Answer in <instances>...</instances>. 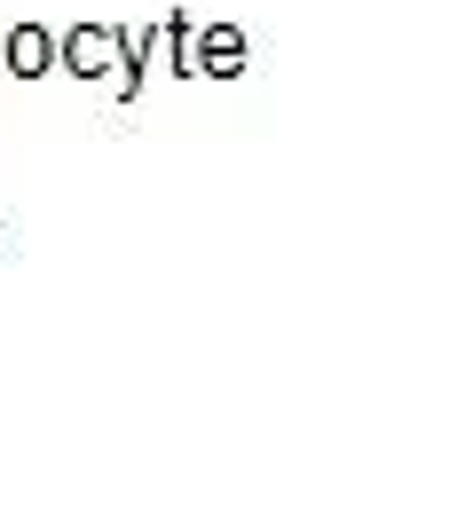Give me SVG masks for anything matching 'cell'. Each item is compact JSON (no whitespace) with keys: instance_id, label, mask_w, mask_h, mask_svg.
<instances>
[{"instance_id":"1","label":"cell","mask_w":473,"mask_h":512,"mask_svg":"<svg viewBox=\"0 0 473 512\" xmlns=\"http://www.w3.org/2000/svg\"><path fill=\"white\" fill-rule=\"evenodd\" d=\"M127 48H135V40H127L119 24H71L64 32V64L79 71V79H111Z\"/></svg>"},{"instance_id":"2","label":"cell","mask_w":473,"mask_h":512,"mask_svg":"<svg viewBox=\"0 0 473 512\" xmlns=\"http://www.w3.org/2000/svg\"><path fill=\"white\" fill-rule=\"evenodd\" d=\"M56 56H64V40H56L48 24H16V32L0 40V64L16 71V79H40V71L56 64Z\"/></svg>"},{"instance_id":"3","label":"cell","mask_w":473,"mask_h":512,"mask_svg":"<svg viewBox=\"0 0 473 512\" xmlns=\"http://www.w3.org/2000/svg\"><path fill=\"white\" fill-rule=\"evenodd\" d=\"M0 253H8V229H0Z\"/></svg>"}]
</instances>
